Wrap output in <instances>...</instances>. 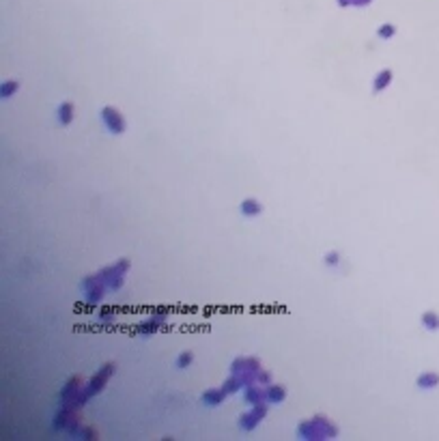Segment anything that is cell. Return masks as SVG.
<instances>
[{
	"label": "cell",
	"instance_id": "cell-1",
	"mask_svg": "<svg viewBox=\"0 0 439 441\" xmlns=\"http://www.w3.org/2000/svg\"><path fill=\"white\" fill-rule=\"evenodd\" d=\"M338 431L327 418H312V420H303L300 422V428H297V437L300 439H306V441H312V439H329V437H336Z\"/></svg>",
	"mask_w": 439,
	"mask_h": 441
},
{
	"label": "cell",
	"instance_id": "cell-2",
	"mask_svg": "<svg viewBox=\"0 0 439 441\" xmlns=\"http://www.w3.org/2000/svg\"><path fill=\"white\" fill-rule=\"evenodd\" d=\"M258 372H261V364L258 359L248 357V359H235L231 364V374L239 377L243 381V385H250L258 381Z\"/></svg>",
	"mask_w": 439,
	"mask_h": 441
},
{
	"label": "cell",
	"instance_id": "cell-3",
	"mask_svg": "<svg viewBox=\"0 0 439 441\" xmlns=\"http://www.w3.org/2000/svg\"><path fill=\"white\" fill-rule=\"evenodd\" d=\"M99 118H101V123L106 125V129L110 134H123L125 132V127H127V123H125V118H123V114L116 110L115 106H104L101 108V112H99Z\"/></svg>",
	"mask_w": 439,
	"mask_h": 441
},
{
	"label": "cell",
	"instance_id": "cell-4",
	"mask_svg": "<svg viewBox=\"0 0 439 441\" xmlns=\"http://www.w3.org/2000/svg\"><path fill=\"white\" fill-rule=\"evenodd\" d=\"M115 368H116L115 364H106V366L101 368L99 372H97L95 377H93V379L89 381V383L84 385V388H82V394L86 396V398H93V396H97V394H99L101 390L106 388L108 379L112 377V370H115Z\"/></svg>",
	"mask_w": 439,
	"mask_h": 441
},
{
	"label": "cell",
	"instance_id": "cell-5",
	"mask_svg": "<svg viewBox=\"0 0 439 441\" xmlns=\"http://www.w3.org/2000/svg\"><path fill=\"white\" fill-rule=\"evenodd\" d=\"M127 267H129L127 260H118L116 265H110L101 271V278H104V282H108V286H110L112 291H118V288H121L123 276H125Z\"/></svg>",
	"mask_w": 439,
	"mask_h": 441
},
{
	"label": "cell",
	"instance_id": "cell-6",
	"mask_svg": "<svg viewBox=\"0 0 439 441\" xmlns=\"http://www.w3.org/2000/svg\"><path fill=\"white\" fill-rule=\"evenodd\" d=\"M265 416H267V407H265V402L252 405V409L246 411L239 418V428H241V431H254V428L261 424V420Z\"/></svg>",
	"mask_w": 439,
	"mask_h": 441
},
{
	"label": "cell",
	"instance_id": "cell-7",
	"mask_svg": "<svg viewBox=\"0 0 439 441\" xmlns=\"http://www.w3.org/2000/svg\"><path fill=\"white\" fill-rule=\"evenodd\" d=\"M80 392H82V381H80L78 377H73V379H69V383L63 388V392H61V400H63V407H67V405H71V402L78 398L80 396Z\"/></svg>",
	"mask_w": 439,
	"mask_h": 441
},
{
	"label": "cell",
	"instance_id": "cell-8",
	"mask_svg": "<svg viewBox=\"0 0 439 441\" xmlns=\"http://www.w3.org/2000/svg\"><path fill=\"white\" fill-rule=\"evenodd\" d=\"M166 323V314H164V310H162L160 314H153V317H149V319H144L142 323L136 327V331L138 334H153V331H157L162 327V325Z\"/></svg>",
	"mask_w": 439,
	"mask_h": 441
},
{
	"label": "cell",
	"instance_id": "cell-9",
	"mask_svg": "<svg viewBox=\"0 0 439 441\" xmlns=\"http://www.w3.org/2000/svg\"><path fill=\"white\" fill-rule=\"evenodd\" d=\"M265 398H267V402H272V405H280V402H284V398H286V388L280 383H269L267 388H265Z\"/></svg>",
	"mask_w": 439,
	"mask_h": 441
},
{
	"label": "cell",
	"instance_id": "cell-10",
	"mask_svg": "<svg viewBox=\"0 0 439 441\" xmlns=\"http://www.w3.org/2000/svg\"><path fill=\"white\" fill-rule=\"evenodd\" d=\"M73 112H75V108H73L71 101L58 103V108H56V121L61 123L63 127H67V125H71V121H73Z\"/></svg>",
	"mask_w": 439,
	"mask_h": 441
},
{
	"label": "cell",
	"instance_id": "cell-11",
	"mask_svg": "<svg viewBox=\"0 0 439 441\" xmlns=\"http://www.w3.org/2000/svg\"><path fill=\"white\" fill-rule=\"evenodd\" d=\"M392 80H394V73H392V69H381L377 75H375V80H372V93H381V91H386L390 84H392Z\"/></svg>",
	"mask_w": 439,
	"mask_h": 441
},
{
	"label": "cell",
	"instance_id": "cell-12",
	"mask_svg": "<svg viewBox=\"0 0 439 441\" xmlns=\"http://www.w3.org/2000/svg\"><path fill=\"white\" fill-rule=\"evenodd\" d=\"M226 398V392L224 390H215V388H211V390H207L203 396H200V402H203L205 407H218V405H222V400Z\"/></svg>",
	"mask_w": 439,
	"mask_h": 441
},
{
	"label": "cell",
	"instance_id": "cell-13",
	"mask_svg": "<svg viewBox=\"0 0 439 441\" xmlns=\"http://www.w3.org/2000/svg\"><path fill=\"white\" fill-rule=\"evenodd\" d=\"M239 211H241L243 217H256V215L263 213V205L258 203L256 198H246V200H241Z\"/></svg>",
	"mask_w": 439,
	"mask_h": 441
},
{
	"label": "cell",
	"instance_id": "cell-14",
	"mask_svg": "<svg viewBox=\"0 0 439 441\" xmlns=\"http://www.w3.org/2000/svg\"><path fill=\"white\" fill-rule=\"evenodd\" d=\"M243 398H246L248 405H258V402H265L267 398H265V390H261L258 385L250 383L246 390V394H243Z\"/></svg>",
	"mask_w": 439,
	"mask_h": 441
},
{
	"label": "cell",
	"instance_id": "cell-15",
	"mask_svg": "<svg viewBox=\"0 0 439 441\" xmlns=\"http://www.w3.org/2000/svg\"><path fill=\"white\" fill-rule=\"evenodd\" d=\"M416 385H418L420 390H433V388H437L439 385V374L437 372H422L420 377H418V381H416Z\"/></svg>",
	"mask_w": 439,
	"mask_h": 441
},
{
	"label": "cell",
	"instance_id": "cell-16",
	"mask_svg": "<svg viewBox=\"0 0 439 441\" xmlns=\"http://www.w3.org/2000/svg\"><path fill=\"white\" fill-rule=\"evenodd\" d=\"M420 323H422V327L424 329H429V331H435V329H439V314L437 312H424L420 317Z\"/></svg>",
	"mask_w": 439,
	"mask_h": 441
},
{
	"label": "cell",
	"instance_id": "cell-17",
	"mask_svg": "<svg viewBox=\"0 0 439 441\" xmlns=\"http://www.w3.org/2000/svg\"><path fill=\"white\" fill-rule=\"evenodd\" d=\"M18 91H20V80H4L2 86H0V97L2 99H11Z\"/></svg>",
	"mask_w": 439,
	"mask_h": 441
},
{
	"label": "cell",
	"instance_id": "cell-18",
	"mask_svg": "<svg viewBox=\"0 0 439 441\" xmlns=\"http://www.w3.org/2000/svg\"><path fill=\"white\" fill-rule=\"evenodd\" d=\"M241 388H243V381L239 377H235V374H231V377L224 381V385H222V390H224L226 394H235V392H239Z\"/></svg>",
	"mask_w": 439,
	"mask_h": 441
},
{
	"label": "cell",
	"instance_id": "cell-19",
	"mask_svg": "<svg viewBox=\"0 0 439 441\" xmlns=\"http://www.w3.org/2000/svg\"><path fill=\"white\" fill-rule=\"evenodd\" d=\"M394 35H396V26L390 24V22H386V24H381V26L377 28V37H379V39H383V41L392 39Z\"/></svg>",
	"mask_w": 439,
	"mask_h": 441
},
{
	"label": "cell",
	"instance_id": "cell-20",
	"mask_svg": "<svg viewBox=\"0 0 439 441\" xmlns=\"http://www.w3.org/2000/svg\"><path fill=\"white\" fill-rule=\"evenodd\" d=\"M192 362H194V353H192V351H183V353H179L175 366H177L179 370H185V368L192 366Z\"/></svg>",
	"mask_w": 439,
	"mask_h": 441
},
{
	"label": "cell",
	"instance_id": "cell-21",
	"mask_svg": "<svg viewBox=\"0 0 439 441\" xmlns=\"http://www.w3.org/2000/svg\"><path fill=\"white\" fill-rule=\"evenodd\" d=\"M112 321H115V312L110 308H101L97 314V323H112Z\"/></svg>",
	"mask_w": 439,
	"mask_h": 441
},
{
	"label": "cell",
	"instance_id": "cell-22",
	"mask_svg": "<svg viewBox=\"0 0 439 441\" xmlns=\"http://www.w3.org/2000/svg\"><path fill=\"white\" fill-rule=\"evenodd\" d=\"M323 263L327 267H338L340 265V252H329L327 256L323 258Z\"/></svg>",
	"mask_w": 439,
	"mask_h": 441
},
{
	"label": "cell",
	"instance_id": "cell-23",
	"mask_svg": "<svg viewBox=\"0 0 439 441\" xmlns=\"http://www.w3.org/2000/svg\"><path fill=\"white\" fill-rule=\"evenodd\" d=\"M75 437H80V439H95V431H91V428H82V431H75Z\"/></svg>",
	"mask_w": 439,
	"mask_h": 441
},
{
	"label": "cell",
	"instance_id": "cell-24",
	"mask_svg": "<svg viewBox=\"0 0 439 441\" xmlns=\"http://www.w3.org/2000/svg\"><path fill=\"white\" fill-rule=\"evenodd\" d=\"M269 381H272L269 372L267 370H261V372H258V383H269Z\"/></svg>",
	"mask_w": 439,
	"mask_h": 441
}]
</instances>
